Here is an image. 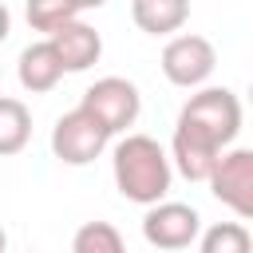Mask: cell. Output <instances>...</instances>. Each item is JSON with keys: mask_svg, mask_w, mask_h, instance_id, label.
Instances as JSON below:
<instances>
[{"mask_svg": "<svg viewBox=\"0 0 253 253\" xmlns=\"http://www.w3.org/2000/svg\"><path fill=\"white\" fill-rule=\"evenodd\" d=\"M32 138V111L12 99V95H0V158H12L28 146Z\"/></svg>", "mask_w": 253, "mask_h": 253, "instance_id": "obj_11", "label": "cell"}, {"mask_svg": "<svg viewBox=\"0 0 253 253\" xmlns=\"http://www.w3.org/2000/svg\"><path fill=\"white\" fill-rule=\"evenodd\" d=\"M16 79H20V87L32 91V95H47V91L63 79V63H59V55L51 51L47 40L28 43V47L20 51V59H16Z\"/></svg>", "mask_w": 253, "mask_h": 253, "instance_id": "obj_9", "label": "cell"}, {"mask_svg": "<svg viewBox=\"0 0 253 253\" xmlns=\"http://www.w3.org/2000/svg\"><path fill=\"white\" fill-rule=\"evenodd\" d=\"M47 43H51V51H55L59 63H63V75H67V71H87V67L99 63V55H103V36H99L91 24H83V20L59 28L55 36H47Z\"/></svg>", "mask_w": 253, "mask_h": 253, "instance_id": "obj_8", "label": "cell"}, {"mask_svg": "<svg viewBox=\"0 0 253 253\" xmlns=\"http://www.w3.org/2000/svg\"><path fill=\"white\" fill-rule=\"evenodd\" d=\"M130 20L146 36H170L190 20V4L186 0H134L130 4Z\"/></svg>", "mask_w": 253, "mask_h": 253, "instance_id": "obj_10", "label": "cell"}, {"mask_svg": "<svg viewBox=\"0 0 253 253\" xmlns=\"http://www.w3.org/2000/svg\"><path fill=\"white\" fill-rule=\"evenodd\" d=\"M241 130V99L229 87H198L174 123L170 138V170H178L186 182H206L213 162L233 146Z\"/></svg>", "mask_w": 253, "mask_h": 253, "instance_id": "obj_1", "label": "cell"}, {"mask_svg": "<svg viewBox=\"0 0 253 253\" xmlns=\"http://www.w3.org/2000/svg\"><path fill=\"white\" fill-rule=\"evenodd\" d=\"M79 16H83V8H79V4H63V0H43V4H28V24H32L36 32H43V36H55L59 28L75 24Z\"/></svg>", "mask_w": 253, "mask_h": 253, "instance_id": "obj_14", "label": "cell"}, {"mask_svg": "<svg viewBox=\"0 0 253 253\" xmlns=\"http://www.w3.org/2000/svg\"><path fill=\"white\" fill-rule=\"evenodd\" d=\"M4 249H8V233L0 229V253H4Z\"/></svg>", "mask_w": 253, "mask_h": 253, "instance_id": "obj_16", "label": "cell"}, {"mask_svg": "<svg viewBox=\"0 0 253 253\" xmlns=\"http://www.w3.org/2000/svg\"><path fill=\"white\" fill-rule=\"evenodd\" d=\"M79 107L115 138L119 130L134 126V119H138V111H142V95H138V87H134L130 79L107 75V79H95V83L83 91Z\"/></svg>", "mask_w": 253, "mask_h": 253, "instance_id": "obj_3", "label": "cell"}, {"mask_svg": "<svg viewBox=\"0 0 253 253\" xmlns=\"http://www.w3.org/2000/svg\"><path fill=\"white\" fill-rule=\"evenodd\" d=\"M206 182H210V194L221 206H229L241 221L253 217V150L249 146H229L213 162Z\"/></svg>", "mask_w": 253, "mask_h": 253, "instance_id": "obj_5", "label": "cell"}, {"mask_svg": "<svg viewBox=\"0 0 253 253\" xmlns=\"http://www.w3.org/2000/svg\"><path fill=\"white\" fill-rule=\"evenodd\" d=\"M111 174H115V190L134 202V206H158L170 194L174 170L166 158V146L150 134H123L111 150Z\"/></svg>", "mask_w": 253, "mask_h": 253, "instance_id": "obj_2", "label": "cell"}, {"mask_svg": "<svg viewBox=\"0 0 253 253\" xmlns=\"http://www.w3.org/2000/svg\"><path fill=\"white\" fill-rule=\"evenodd\" d=\"M217 67V51L206 36L198 32H186V36H174L166 47H162V75L174 83V87H202Z\"/></svg>", "mask_w": 253, "mask_h": 253, "instance_id": "obj_7", "label": "cell"}, {"mask_svg": "<svg viewBox=\"0 0 253 253\" xmlns=\"http://www.w3.org/2000/svg\"><path fill=\"white\" fill-rule=\"evenodd\" d=\"M71 253H126V241L111 221H83L71 237Z\"/></svg>", "mask_w": 253, "mask_h": 253, "instance_id": "obj_13", "label": "cell"}, {"mask_svg": "<svg viewBox=\"0 0 253 253\" xmlns=\"http://www.w3.org/2000/svg\"><path fill=\"white\" fill-rule=\"evenodd\" d=\"M8 32H12V12H8V8L0 4V43L8 40Z\"/></svg>", "mask_w": 253, "mask_h": 253, "instance_id": "obj_15", "label": "cell"}, {"mask_svg": "<svg viewBox=\"0 0 253 253\" xmlns=\"http://www.w3.org/2000/svg\"><path fill=\"white\" fill-rule=\"evenodd\" d=\"M198 253H253L245 221H217L198 233Z\"/></svg>", "mask_w": 253, "mask_h": 253, "instance_id": "obj_12", "label": "cell"}, {"mask_svg": "<svg viewBox=\"0 0 253 253\" xmlns=\"http://www.w3.org/2000/svg\"><path fill=\"white\" fill-rule=\"evenodd\" d=\"M202 233V213L186 202H158L142 213V237L146 245L162 249V253H178L190 249Z\"/></svg>", "mask_w": 253, "mask_h": 253, "instance_id": "obj_6", "label": "cell"}, {"mask_svg": "<svg viewBox=\"0 0 253 253\" xmlns=\"http://www.w3.org/2000/svg\"><path fill=\"white\" fill-rule=\"evenodd\" d=\"M111 134L83 111V107H71L67 115L55 119L51 126V154L63 162V166H87L95 162L103 150H107Z\"/></svg>", "mask_w": 253, "mask_h": 253, "instance_id": "obj_4", "label": "cell"}]
</instances>
